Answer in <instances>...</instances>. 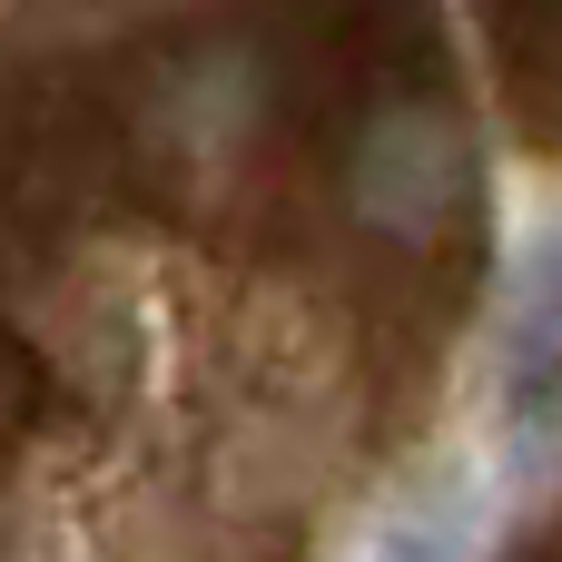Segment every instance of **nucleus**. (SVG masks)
<instances>
[{"mask_svg": "<svg viewBox=\"0 0 562 562\" xmlns=\"http://www.w3.org/2000/svg\"><path fill=\"white\" fill-rule=\"evenodd\" d=\"M346 188H356V217H375L385 237H425L445 217V198L464 188V138L435 119V109H385L356 158H346Z\"/></svg>", "mask_w": 562, "mask_h": 562, "instance_id": "nucleus-1", "label": "nucleus"}, {"mask_svg": "<svg viewBox=\"0 0 562 562\" xmlns=\"http://www.w3.org/2000/svg\"><path fill=\"white\" fill-rule=\"evenodd\" d=\"M474 504L464 494H435V504H415V514H395L375 543H366V562H474Z\"/></svg>", "mask_w": 562, "mask_h": 562, "instance_id": "nucleus-2", "label": "nucleus"}, {"mask_svg": "<svg viewBox=\"0 0 562 562\" xmlns=\"http://www.w3.org/2000/svg\"><path fill=\"white\" fill-rule=\"evenodd\" d=\"M504 346H514V375L524 366H553L562 356V237L524 267V286H514V316H504Z\"/></svg>", "mask_w": 562, "mask_h": 562, "instance_id": "nucleus-3", "label": "nucleus"}]
</instances>
